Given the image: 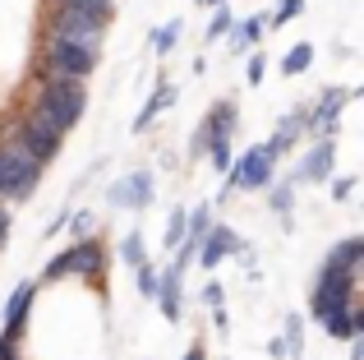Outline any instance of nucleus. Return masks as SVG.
Instances as JSON below:
<instances>
[{"mask_svg": "<svg viewBox=\"0 0 364 360\" xmlns=\"http://www.w3.org/2000/svg\"><path fill=\"white\" fill-rule=\"evenodd\" d=\"M33 111H42L55 129H74L88 111V83L83 79H37L33 92Z\"/></svg>", "mask_w": 364, "mask_h": 360, "instance_id": "f257e3e1", "label": "nucleus"}, {"mask_svg": "<svg viewBox=\"0 0 364 360\" xmlns=\"http://www.w3.org/2000/svg\"><path fill=\"white\" fill-rule=\"evenodd\" d=\"M42 166L33 162L28 148H18L14 139H0V203H23L37 194Z\"/></svg>", "mask_w": 364, "mask_h": 360, "instance_id": "f03ea898", "label": "nucleus"}, {"mask_svg": "<svg viewBox=\"0 0 364 360\" xmlns=\"http://www.w3.org/2000/svg\"><path fill=\"white\" fill-rule=\"evenodd\" d=\"M92 70H97V51L46 37V46H42V74H46V79H83V83H88Z\"/></svg>", "mask_w": 364, "mask_h": 360, "instance_id": "7ed1b4c3", "label": "nucleus"}, {"mask_svg": "<svg viewBox=\"0 0 364 360\" xmlns=\"http://www.w3.org/2000/svg\"><path fill=\"white\" fill-rule=\"evenodd\" d=\"M9 139H14L18 148H28L37 166H46L55 153H60V139H65V129H55L51 120L42 116V111H33V107H28L23 116H18V125L9 129Z\"/></svg>", "mask_w": 364, "mask_h": 360, "instance_id": "20e7f679", "label": "nucleus"}, {"mask_svg": "<svg viewBox=\"0 0 364 360\" xmlns=\"http://www.w3.org/2000/svg\"><path fill=\"white\" fill-rule=\"evenodd\" d=\"M355 305V272H341V268H318V282H314V296H309V314L332 319L337 309Z\"/></svg>", "mask_w": 364, "mask_h": 360, "instance_id": "39448f33", "label": "nucleus"}, {"mask_svg": "<svg viewBox=\"0 0 364 360\" xmlns=\"http://www.w3.org/2000/svg\"><path fill=\"white\" fill-rule=\"evenodd\" d=\"M102 33H107V23L92 14H83V9H65L55 5V14L46 18V37H55V42H74V46H88V51H102Z\"/></svg>", "mask_w": 364, "mask_h": 360, "instance_id": "423d86ee", "label": "nucleus"}, {"mask_svg": "<svg viewBox=\"0 0 364 360\" xmlns=\"http://www.w3.org/2000/svg\"><path fill=\"white\" fill-rule=\"evenodd\" d=\"M272 171H277V157L267 153V144L249 148L245 157H235L231 171H226V189H267L272 185Z\"/></svg>", "mask_w": 364, "mask_h": 360, "instance_id": "0eeeda50", "label": "nucleus"}, {"mask_svg": "<svg viewBox=\"0 0 364 360\" xmlns=\"http://www.w3.org/2000/svg\"><path fill=\"white\" fill-rule=\"evenodd\" d=\"M152 194H157L152 176L148 171H129V176H120L116 185L107 189V203L111 208H124V213H143V208L152 203Z\"/></svg>", "mask_w": 364, "mask_h": 360, "instance_id": "6e6552de", "label": "nucleus"}, {"mask_svg": "<svg viewBox=\"0 0 364 360\" xmlns=\"http://www.w3.org/2000/svg\"><path fill=\"white\" fill-rule=\"evenodd\" d=\"M355 97L350 88H341V83H332V88H323L318 92V107L309 111V129L318 139H332L337 134V125H341V111H346V102Z\"/></svg>", "mask_w": 364, "mask_h": 360, "instance_id": "1a4fd4ad", "label": "nucleus"}, {"mask_svg": "<svg viewBox=\"0 0 364 360\" xmlns=\"http://www.w3.org/2000/svg\"><path fill=\"white\" fill-rule=\"evenodd\" d=\"M65 268H70V277L97 282L102 272H107V245H102L97 235H83V240H74L70 250H65Z\"/></svg>", "mask_w": 364, "mask_h": 360, "instance_id": "9d476101", "label": "nucleus"}, {"mask_svg": "<svg viewBox=\"0 0 364 360\" xmlns=\"http://www.w3.org/2000/svg\"><path fill=\"white\" fill-rule=\"evenodd\" d=\"M332 171H337V144H332V139H318V144L300 157L295 180H304V185H328Z\"/></svg>", "mask_w": 364, "mask_h": 360, "instance_id": "9b49d317", "label": "nucleus"}, {"mask_svg": "<svg viewBox=\"0 0 364 360\" xmlns=\"http://www.w3.org/2000/svg\"><path fill=\"white\" fill-rule=\"evenodd\" d=\"M235 245H240V235H235L226 222H213V226L203 231V240H198L194 259L203 263V268H217L222 259H231V254H235Z\"/></svg>", "mask_w": 364, "mask_h": 360, "instance_id": "f8f14e48", "label": "nucleus"}, {"mask_svg": "<svg viewBox=\"0 0 364 360\" xmlns=\"http://www.w3.org/2000/svg\"><path fill=\"white\" fill-rule=\"evenodd\" d=\"M180 291H185V277H180L176 268H166V272H157V305H161V314L171 319V324H180V314H185V296H180Z\"/></svg>", "mask_w": 364, "mask_h": 360, "instance_id": "ddd939ff", "label": "nucleus"}, {"mask_svg": "<svg viewBox=\"0 0 364 360\" xmlns=\"http://www.w3.org/2000/svg\"><path fill=\"white\" fill-rule=\"evenodd\" d=\"M33 300H37V282L33 277L18 282L14 296L5 300V333H18V337H23V319H28V309H33Z\"/></svg>", "mask_w": 364, "mask_h": 360, "instance_id": "4468645a", "label": "nucleus"}, {"mask_svg": "<svg viewBox=\"0 0 364 360\" xmlns=\"http://www.w3.org/2000/svg\"><path fill=\"white\" fill-rule=\"evenodd\" d=\"M364 259V235H346V240H337L328 250V259H323V268H341V272H355Z\"/></svg>", "mask_w": 364, "mask_h": 360, "instance_id": "2eb2a0df", "label": "nucleus"}, {"mask_svg": "<svg viewBox=\"0 0 364 360\" xmlns=\"http://www.w3.org/2000/svg\"><path fill=\"white\" fill-rule=\"evenodd\" d=\"M171 102H176V83H166V79H161V83H157V92H152V97L143 102V111L134 116V134H143V129H152V120H157L161 111L171 107Z\"/></svg>", "mask_w": 364, "mask_h": 360, "instance_id": "dca6fc26", "label": "nucleus"}, {"mask_svg": "<svg viewBox=\"0 0 364 360\" xmlns=\"http://www.w3.org/2000/svg\"><path fill=\"white\" fill-rule=\"evenodd\" d=\"M203 120H208V129H213V139H231L235 125H240V111H235V102H217ZM213 139H208V144H213Z\"/></svg>", "mask_w": 364, "mask_h": 360, "instance_id": "f3484780", "label": "nucleus"}, {"mask_svg": "<svg viewBox=\"0 0 364 360\" xmlns=\"http://www.w3.org/2000/svg\"><path fill=\"white\" fill-rule=\"evenodd\" d=\"M323 333L337 337V342H350V337H360V309H337L332 319H323Z\"/></svg>", "mask_w": 364, "mask_h": 360, "instance_id": "a211bd4d", "label": "nucleus"}, {"mask_svg": "<svg viewBox=\"0 0 364 360\" xmlns=\"http://www.w3.org/2000/svg\"><path fill=\"white\" fill-rule=\"evenodd\" d=\"M231 51H249V46H258V37H263V18H245V23H231Z\"/></svg>", "mask_w": 364, "mask_h": 360, "instance_id": "6ab92c4d", "label": "nucleus"}, {"mask_svg": "<svg viewBox=\"0 0 364 360\" xmlns=\"http://www.w3.org/2000/svg\"><path fill=\"white\" fill-rule=\"evenodd\" d=\"M120 259L129 263V268H139V263H148V245H143V231H124L120 235Z\"/></svg>", "mask_w": 364, "mask_h": 360, "instance_id": "aec40b11", "label": "nucleus"}, {"mask_svg": "<svg viewBox=\"0 0 364 360\" xmlns=\"http://www.w3.org/2000/svg\"><path fill=\"white\" fill-rule=\"evenodd\" d=\"M309 65H314V46L309 42H295L291 51H286V60H282V74L291 79V74H304Z\"/></svg>", "mask_w": 364, "mask_h": 360, "instance_id": "412c9836", "label": "nucleus"}, {"mask_svg": "<svg viewBox=\"0 0 364 360\" xmlns=\"http://www.w3.org/2000/svg\"><path fill=\"white\" fill-rule=\"evenodd\" d=\"M55 5H65V9H83V14H92V18H102V23H107L111 9H116V0H55Z\"/></svg>", "mask_w": 364, "mask_h": 360, "instance_id": "4be33fe9", "label": "nucleus"}, {"mask_svg": "<svg viewBox=\"0 0 364 360\" xmlns=\"http://www.w3.org/2000/svg\"><path fill=\"white\" fill-rule=\"evenodd\" d=\"M208 162H213V171H231V162H235V157H231V139H213V144H208Z\"/></svg>", "mask_w": 364, "mask_h": 360, "instance_id": "5701e85b", "label": "nucleus"}, {"mask_svg": "<svg viewBox=\"0 0 364 360\" xmlns=\"http://www.w3.org/2000/svg\"><path fill=\"white\" fill-rule=\"evenodd\" d=\"M231 23H235V18H231V9H226V5H217L213 9V18H208V42H217V37H226V33H231Z\"/></svg>", "mask_w": 364, "mask_h": 360, "instance_id": "b1692460", "label": "nucleus"}, {"mask_svg": "<svg viewBox=\"0 0 364 360\" xmlns=\"http://www.w3.org/2000/svg\"><path fill=\"white\" fill-rule=\"evenodd\" d=\"M180 33H185V28H180V18H171V23H161V28H157V37H152V46H157V55H166L171 46L180 42Z\"/></svg>", "mask_w": 364, "mask_h": 360, "instance_id": "393cba45", "label": "nucleus"}, {"mask_svg": "<svg viewBox=\"0 0 364 360\" xmlns=\"http://www.w3.org/2000/svg\"><path fill=\"white\" fill-rule=\"evenodd\" d=\"M282 346H286V351H291L295 360H300V351H304V324H300V319H286V337H282Z\"/></svg>", "mask_w": 364, "mask_h": 360, "instance_id": "a878e982", "label": "nucleus"}, {"mask_svg": "<svg viewBox=\"0 0 364 360\" xmlns=\"http://www.w3.org/2000/svg\"><path fill=\"white\" fill-rule=\"evenodd\" d=\"M267 203H272V213H291L295 208V189L291 185H267Z\"/></svg>", "mask_w": 364, "mask_h": 360, "instance_id": "bb28decb", "label": "nucleus"}, {"mask_svg": "<svg viewBox=\"0 0 364 360\" xmlns=\"http://www.w3.org/2000/svg\"><path fill=\"white\" fill-rule=\"evenodd\" d=\"M92 226H97V213H88V208H79V213H70V231H74V240H83V235H92Z\"/></svg>", "mask_w": 364, "mask_h": 360, "instance_id": "cd10ccee", "label": "nucleus"}, {"mask_svg": "<svg viewBox=\"0 0 364 360\" xmlns=\"http://www.w3.org/2000/svg\"><path fill=\"white\" fill-rule=\"evenodd\" d=\"M180 240H185V208H176V213H171V222H166V250L176 254Z\"/></svg>", "mask_w": 364, "mask_h": 360, "instance_id": "c85d7f7f", "label": "nucleus"}, {"mask_svg": "<svg viewBox=\"0 0 364 360\" xmlns=\"http://www.w3.org/2000/svg\"><path fill=\"white\" fill-rule=\"evenodd\" d=\"M134 272H139V291L152 300V296H157V268H152V263H139Z\"/></svg>", "mask_w": 364, "mask_h": 360, "instance_id": "c756f323", "label": "nucleus"}, {"mask_svg": "<svg viewBox=\"0 0 364 360\" xmlns=\"http://www.w3.org/2000/svg\"><path fill=\"white\" fill-rule=\"evenodd\" d=\"M263 74H267V60L254 51V60L245 65V83H249V88H258V83H263Z\"/></svg>", "mask_w": 364, "mask_h": 360, "instance_id": "7c9ffc66", "label": "nucleus"}, {"mask_svg": "<svg viewBox=\"0 0 364 360\" xmlns=\"http://www.w3.org/2000/svg\"><path fill=\"white\" fill-rule=\"evenodd\" d=\"M350 194H355V176H332V198H337V203H346Z\"/></svg>", "mask_w": 364, "mask_h": 360, "instance_id": "2f4dec72", "label": "nucleus"}, {"mask_svg": "<svg viewBox=\"0 0 364 360\" xmlns=\"http://www.w3.org/2000/svg\"><path fill=\"white\" fill-rule=\"evenodd\" d=\"M300 9H304V0H282L277 14H272V23H291V18H300Z\"/></svg>", "mask_w": 364, "mask_h": 360, "instance_id": "473e14b6", "label": "nucleus"}, {"mask_svg": "<svg viewBox=\"0 0 364 360\" xmlns=\"http://www.w3.org/2000/svg\"><path fill=\"white\" fill-rule=\"evenodd\" d=\"M0 360H18V333H0Z\"/></svg>", "mask_w": 364, "mask_h": 360, "instance_id": "72a5a7b5", "label": "nucleus"}, {"mask_svg": "<svg viewBox=\"0 0 364 360\" xmlns=\"http://www.w3.org/2000/svg\"><path fill=\"white\" fill-rule=\"evenodd\" d=\"M203 305L222 309V282H208V287H203Z\"/></svg>", "mask_w": 364, "mask_h": 360, "instance_id": "f704fd0d", "label": "nucleus"}, {"mask_svg": "<svg viewBox=\"0 0 364 360\" xmlns=\"http://www.w3.org/2000/svg\"><path fill=\"white\" fill-rule=\"evenodd\" d=\"M185 360H208V351H203V342H194V346H189V351H185Z\"/></svg>", "mask_w": 364, "mask_h": 360, "instance_id": "c9c22d12", "label": "nucleus"}, {"mask_svg": "<svg viewBox=\"0 0 364 360\" xmlns=\"http://www.w3.org/2000/svg\"><path fill=\"white\" fill-rule=\"evenodd\" d=\"M5 240H9V213L0 208V245H5Z\"/></svg>", "mask_w": 364, "mask_h": 360, "instance_id": "e433bc0d", "label": "nucleus"}, {"mask_svg": "<svg viewBox=\"0 0 364 360\" xmlns=\"http://www.w3.org/2000/svg\"><path fill=\"white\" fill-rule=\"evenodd\" d=\"M350 360H364V342H360V337H350Z\"/></svg>", "mask_w": 364, "mask_h": 360, "instance_id": "4c0bfd02", "label": "nucleus"}]
</instances>
